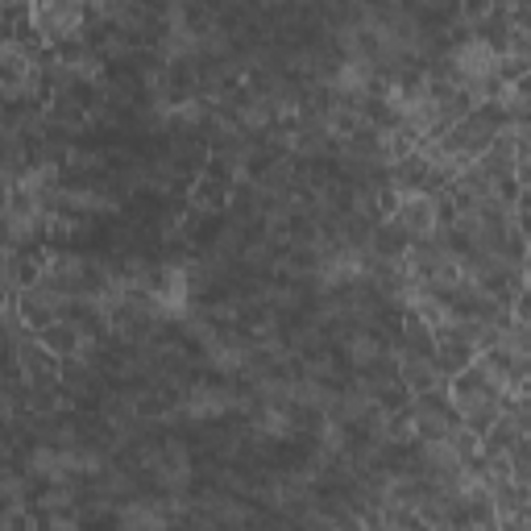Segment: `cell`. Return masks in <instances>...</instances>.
Returning a JSON list of instances; mask_svg holds the SVG:
<instances>
[{"instance_id":"1","label":"cell","mask_w":531,"mask_h":531,"mask_svg":"<svg viewBox=\"0 0 531 531\" xmlns=\"http://www.w3.org/2000/svg\"><path fill=\"white\" fill-rule=\"evenodd\" d=\"M453 67L465 83H490L498 75V50L486 38H465L453 50Z\"/></svg>"},{"instance_id":"2","label":"cell","mask_w":531,"mask_h":531,"mask_svg":"<svg viewBox=\"0 0 531 531\" xmlns=\"http://www.w3.org/2000/svg\"><path fill=\"white\" fill-rule=\"evenodd\" d=\"M154 299H158V312H166V316H183V312H187V299H191L187 270H183V266H166Z\"/></svg>"},{"instance_id":"3","label":"cell","mask_w":531,"mask_h":531,"mask_svg":"<svg viewBox=\"0 0 531 531\" xmlns=\"http://www.w3.org/2000/svg\"><path fill=\"white\" fill-rule=\"evenodd\" d=\"M233 407V390H225V386H195L191 395H187V403H183V411L191 415V419H216V415H225Z\"/></svg>"},{"instance_id":"4","label":"cell","mask_w":531,"mask_h":531,"mask_svg":"<svg viewBox=\"0 0 531 531\" xmlns=\"http://www.w3.org/2000/svg\"><path fill=\"white\" fill-rule=\"evenodd\" d=\"M332 88H337L341 96H361V92L370 88V63L366 59L337 63V71H332Z\"/></svg>"},{"instance_id":"5","label":"cell","mask_w":531,"mask_h":531,"mask_svg":"<svg viewBox=\"0 0 531 531\" xmlns=\"http://www.w3.org/2000/svg\"><path fill=\"white\" fill-rule=\"evenodd\" d=\"M125 527L129 531H166V507L162 502H133L125 507Z\"/></svg>"},{"instance_id":"6","label":"cell","mask_w":531,"mask_h":531,"mask_svg":"<svg viewBox=\"0 0 531 531\" xmlns=\"http://www.w3.org/2000/svg\"><path fill=\"white\" fill-rule=\"evenodd\" d=\"M320 274H324V283H328V287H341V283H353V278L366 274V266H361L357 254H332V258L324 262Z\"/></svg>"},{"instance_id":"7","label":"cell","mask_w":531,"mask_h":531,"mask_svg":"<svg viewBox=\"0 0 531 531\" xmlns=\"http://www.w3.org/2000/svg\"><path fill=\"white\" fill-rule=\"evenodd\" d=\"M258 428H262L266 436H287V432H291V411H283V407H266V411L258 415Z\"/></svg>"},{"instance_id":"8","label":"cell","mask_w":531,"mask_h":531,"mask_svg":"<svg viewBox=\"0 0 531 531\" xmlns=\"http://www.w3.org/2000/svg\"><path fill=\"white\" fill-rule=\"evenodd\" d=\"M212 366L216 370H241V349L233 345V341H220V345H212Z\"/></svg>"}]
</instances>
